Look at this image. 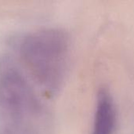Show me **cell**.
<instances>
[{
	"instance_id": "obj_1",
	"label": "cell",
	"mask_w": 134,
	"mask_h": 134,
	"mask_svg": "<svg viewBox=\"0 0 134 134\" xmlns=\"http://www.w3.org/2000/svg\"><path fill=\"white\" fill-rule=\"evenodd\" d=\"M71 38L62 28L51 27L29 34L20 46L21 59L34 79L51 93L58 91L68 74Z\"/></svg>"
},
{
	"instance_id": "obj_2",
	"label": "cell",
	"mask_w": 134,
	"mask_h": 134,
	"mask_svg": "<svg viewBox=\"0 0 134 134\" xmlns=\"http://www.w3.org/2000/svg\"><path fill=\"white\" fill-rule=\"evenodd\" d=\"M0 107L14 119L36 114L40 108L39 101L29 84L14 71L0 77Z\"/></svg>"
},
{
	"instance_id": "obj_3",
	"label": "cell",
	"mask_w": 134,
	"mask_h": 134,
	"mask_svg": "<svg viewBox=\"0 0 134 134\" xmlns=\"http://www.w3.org/2000/svg\"><path fill=\"white\" fill-rule=\"evenodd\" d=\"M117 122V111L110 90L102 87L96 100L92 134H113Z\"/></svg>"
}]
</instances>
